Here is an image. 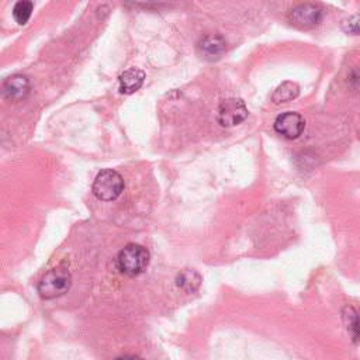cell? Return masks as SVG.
<instances>
[{
	"mask_svg": "<svg viewBox=\"0 0 360 360\" xmlns=\"http://www.w3.org/2000/svg\"><path fill=\"white\" fill-rule=\"evenodd\" d=\"M249 111L242 98H226L219 103L217 110V121L221 127H235L246 120Z\"/></svg>",
	"mask_w": 360,
	"mask_h": 360,
	"instance_id": "277c9868",
	"label": "cell"
},
{
	"mask_svg": "<svg viewBox=\"0 0 360 360\" xmlns=\"http://www.w3.org/2000/svg\"><path fill=\"white\" fill-rule=\"evenodd\" d=\"M149 257V252L143 246L138 243H128L117 256V267L122 274L135 277L146 270Z\"/></svg>",
	"mask_w": 360,
	"mask_h": 360,
	"instance_id": "6da1fadb",
	"label": "cell"
},
{
	"mask_svg": "<svg viewBox=\"0 0 360 360\" xmlns=\"http://www.w3.org/2000/svg\"><path fill=\"white\" fill-rule=\"evenodd\" d=\"M32 8H34L32 1L22 0V1L15 3L14 8H13V17H14V20H15L20 25H24V24L30 20L31 13H32Z\"/></svg>",
	"mask_w": 360,
	"mask_h": 360,
	"instance_id": "7c38bea8",
	"label": "cell"
},
{
	"mask_svg": "<svg viewBox=\"0 0 360 360\" xmlns=\"http://www.w3.org/2000/svg\"><path fill=\"white\" fill-rule=\"evenodd\" d=\"M115 360H143L138 356H134V354H127V356H121V357H117Z\"/></svg>",
	"mask_w": 360,
	"mask_h": 360,
	"instance_id": "9a60e30c",
	"label": "cell"
},
{
	"mask_svg": "<svg viewBox=\"0 0 360 360\" xmlns=\"http://www.w3.org/2000/svg\"><path fill=\"white\" fill-rule=\"evenodd\" d=\"M91 190L98 200L112 201L122 193L124 179L118 172L112 169H104L96 176Z\"/></svg>",
	"mask_w": 360,
	"mask_h": 360,
	"instance_id": "3957f363",
	"label": "cell"
},
{
	"mask_svg": "<svg viewBox=\"0 0 360 360\" xmlns=\"http://www.w3.org/2000/svg\"><path fill=\"white\" fill-rule=\"evenodd\" d=\"M197 49L202 58L208 60H215L221 58L222 53L225 52L226 42L218 34H207L198 41Z\"/></svg>",
	"mask_w": 360,
	"mask_h": 360,
	"instance_id": "ba28073f",
	"label": "cell"
},
{
	"mask_svg": "<svg viewBox=\"0 0 360 360\" xmlns=\"http://www.w3.org/2000/svg\"><path fill=\"white\" fill-rule=\"evenodd\" d=\"M342 27H343V30H345L346 32H349V34H357V32H359L357 15H353V17L345 20L343 24H342Z\"/></svg>",
	"mask_w": 360,
	"mask_h": 360,
	"instance_id": "5bb4252c",
	"label": "cell"
},
{
	"mask_svg": "<svg viewBox=\"0 0 360 360\" xmlns=\"http://www.w3.org/2000/svg\"><path fill=\"white\" fill-rule=\"evenodd\" d=\"M322 8L312 3L298 4L288 13V20L294 27L308 30L316 27L322 20Z\"/></svg>",
	"mask_w": 360,
	"mask_h": 360,
	"instance_id": "5b68a950",
	"label": "cell"
},
{
	"mask_svg": "<svg viewBox=\"0 0 360 360\" xmlns=\"http://www.w3.org/2000/svg\"><path fill=\"white\" fill-rule=\"evenodd\" d=\"M300 93V86L295 82H284L281 84H278L271 96V100L276 104L280 103H287L294 100Z\"/></svg>",
	"mask_w": 360,
	"mask_h": 360,
	"instance_id": "30bf717a",
	"label": "cell"
},
{
	"mask_svg": "<svg viewBox=\"0 0 360 360\" xmlns=\"http://www.w3.org/2000/svg\"><path fill=\"white\" fill-rule=\"evenodd\" d=\"M145 80V72L138 68L127 69L121 73L118 82H120V91L122 94H132L136 90H139Z\"/></svg>",
	"mask_w": 360,
	"mask_h": 360,
	"instance_id": "9c48e42d",
	"label": "cell"
},
{
	"mask_svg": "<svg viewBox=\"0 0 360 360\" xmlns=\"http://www.w3.org/2000/svg\"><path fill=\"white\" fill-rule=\"evenodd\" d=\"M176 284L186 292H194L201 284V276L195 270L186 269L176 277Z\"/></svg>",
	"mask_w": 360,
	"mask_h": 360,
	"instance_id": "8fae6325",
	"label": "cell"
},
{
	"mask_svg": "<svg viewBox=\"0 0 360 360\" xmlns=\"http://www.w3.org/2000/svg\"><path fill=\"white\" fill-rule=\"evenodd\" d=\"M72 284V276L68 267L58 266L44 274L38 283V292L44 300H53L66 294Z\"/></svg>",
	"mask_w": 360,
	"mask_h": 360,
	"instance_id": "7a4b0ae2",
	"label": "cell"
},
{
	"mask_svg": "<svg viewBox=\"0 0 360 360\" xmlns=\"http://www.w3.org/2000/svg\"><path fill=\"white\" fill-rule=\"evenodd\" d=\"M30 93V80L24 75L8 76L0 86V94L11 101L22 100Z\"/></svg>",
	"mask_w": 360,
	"mask_h": 360,
	"instance_id": "52a82bcc",
	"label": "cell"
},
{
	"mask_svg": "<svg viewBox=\"0 0 360 360\" xmlns=\"http://www.w3.org/2000/svg\"><path fill=\"white\" fill-rule=\"evenodd\" d=\"M343 321L346 323L347 330L352 333L353 340L357 342V338H359V318H357V312L353 307H345Z\"/></svg>",
	"mask_w": 360,
	"mask_h": 360,
	"instance_id": "4fadbf2b",
	"label": "cell"
},
{
	"mask_svg": "<svg viewBox=\"0 0 360 360\" xmlns=\"http://www.w3.org/2000/svg\"><path fill=\"white\" fill-rule=\"evenodd\" d=\"M273 127H274V131L283 135L284 138L295 139L302 134L305 128V121L301 114L294 111H285L274 120Z\"/></svg>",
	"mask_w": 360,
	"mask_h": 360,
	"instance_id": "8992f818",
	"label": "cell"
}]
</instances>
